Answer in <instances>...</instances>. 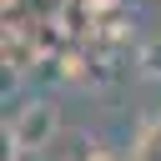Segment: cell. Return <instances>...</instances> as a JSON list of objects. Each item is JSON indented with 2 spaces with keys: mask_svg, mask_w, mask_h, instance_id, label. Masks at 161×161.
Masks as SVG:
<instances>
[{
  "mask_svg": "<svg viewBox=\"0 0 161 161\" xmlns=\"http://www.w3.org/2000/svg\"><path fill=\"white\" fill-rule=\"evenodd\" d=\"M126 161H161V116H141L136 121Z\"/></svg>",
  "mask_w": 161,
  "mask_h": 161,
  "instance_id": "3957f363",
  "label": "cell"
},
{
  "mask_svg": "<svg viewBox=\"0 0 161 161\" xmlns=\"http://www.w3.org/2000/svg\"><path fill=\"white\" fill-rule=\"evenodd\" d=\"M136 75L141 80H161V35L136 45Z\"/></svg>",
  "mask_w": 161,
  "mask_h": 161,
  "instance_id": "277c9868",
  "label": "cell"
},
{
  "mask_svg": "<svg viewBox=\"0 0 161 161\" xmlns=\"http://www.w3.org/2000/svg\"><path fill=\"white\" fill-rule=\"evenodd\" d=\"M5 141L20 151V156H40L60 141V106L55 96H30L10 121H5Z\"/></svg>",
  "mask_w": 161,
  "mask_h": 161,
  "instance_id": "6da1fadb",
  "label": "cell"
},
{
  "mask_svg": "<svg viewBox=\"0 0 161 161\" xmlns=\"http://www.w3.org/2000/svg\"><path fill=\"white\" fill-rule=\"evenodd\" d=\"M91 161H126V156H116V151H106V146H101V151H96Z\"/></svg>",
  "mask_w": 161,
  "mask_h": 161,
  "instance_id": "5b68a950",
  "label": "cell"
},
{
  "mask_svg": "<svg viewBox=\"0 0 161 161\" xmlns=\"http://www.w3.org/2000/svg\"><path fill=\"white\" fill-rule=\"evenodd\" d=\"M96 151H101V141H96L91 131H60V141H55L50 151L30 156V161H91Z\"/></svg>",
  "mask_w": 161,
  "mask_h": 161,
  "instance_id": "7a4b0ae2",
  "label": "cell"
}]
</instances>
